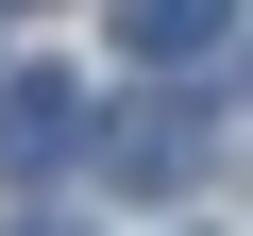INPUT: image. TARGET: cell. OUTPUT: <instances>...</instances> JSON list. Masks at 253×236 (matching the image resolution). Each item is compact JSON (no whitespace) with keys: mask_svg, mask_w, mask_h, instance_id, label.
<instances>
[{"mask_svg":"<svg viewBox=\"0 0 253 236\" xmlns=\"http://www.w3.org/2000/svg\"><path fill=\"white\" fill-rule=\"evenodd\" d=\"M84 135H101V186H118V202H186V186L219 169V101H203V84H152V101L84 118Z\"/></svg>","mask_w":253,"mask_h":236,"instance_id":"1","label":"cell"},{"mask_svg":"<svg viewBox=\"0 0 253 236\" xmlns=\"http://www.w3.org/2000/svg\"><path fill=\"white\" fill-rule=\"evenodd\" d=\"M84 152V84H51V68H0V186H51Z\"/></svg>","mask_w":253,"mask_h":236,"instance_id":"2","label":"cell"},{"mask_svg":"<svg viewBox=\"0 0 253 236\" xmlns=\"http://www.w3.org/2000/svg\"><path fill=\"white\" fill-rule=\"evenodd\" d=\"M101 17H118V51H152V68H236V0H101Z\"/></svg>","mask_w":253,"mask_h":236,"instance_id":"3","label":"cell"},{"mask_svg":"<svg viewBox=\"0 0 253 236\" xmlns=\"http://www.w3.org/2000/svg\"><path fill=\"white\" fill-rule=\"evenodd\" d=\"M0 17H34V0H0Z\"/></svg>","mask_w":253,"mask_h":236,"instance_id":"4","label":"cell"},{"mask_svg":"<svg viewBox=\"0 0 253 236\" xmlns=\"http://www.w3.org/2000/svg\"><path fill=\"white\" fill-rule=\"evenodd\" d=\"M17 236H51V219H17Z\"/></svg>","mask_w":253,"mask_h":236,"instance_id":"5","label":"cell"}]
</instances>
